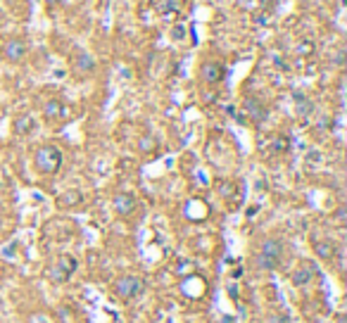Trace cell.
Masks as SVG:
<instances>
[{
    "instance_id": "6da1fadb",
    "label": "cell",
    "mask_w": 347,
    "mask_h": 323,
    "mask_svg": "<svg viewBox=\"0 0 347 323\" xmlns=\"http://www.w3.org/2000/svg\"><path fill=\"white\" fill-rule=\"evenodd\" d=\"M281 259H283V243L278 238L264 240L259 247V254H257V266L264 268V271H274V268H278Z\"/></svg>"
},
{
    "instance_id": "7a4b0ae2",
    "label": "cell",
    "mask_w": 347,
    "mask_h": 323,
    "mask_svg": "<svg viewBox=\"0 0 347 323\" xmlns=\"http://www.w3.org/2000/svg\"><path fill=\"white\" fill-rule=\"evenodd\" d=\"M33 164L38 169L40 173H46V176H53V173L60 171V166H62V152L57 150L55 145H43L36 150L33 155Z\"/></svg>"
},
{
    "instance_id": "3957f363",
    "label": "cell",
    "mask_w": 347,
    "mask_h": 323,
    "mask_svg": "<svg viewBox=\"0 0 347 323\" xmlns=\"http://www.w3.org/2000/svg\"><path fill=\"white\" fill-rule=\"evenodd\" d=\"M145 290V281L141 276H134V273H126V276H119L112 285V292L117 295L121 302H131L134 297H138L141 292Z\"/></svg>"
},
{
    "instance_id": "277c9868",
    "label": "cell",
    "mask_w": 347,
    "mask_h": 323,
    "mask_svg": "<svg viewBox=\"0 0 347 323\" xmlns=\"http://www.w3.org/2000/svg\"><path fill=\"white\" fill-rule=\"evenodd\" d=\"M79 266V261L74 259L71 254H62V257H57L53 261V266L48 268V278L53 281V283H67L71 276H74V271Z\"/></svg>"
},
{
    "instance_id": "5b68a950",
    "label": "cell",
    "mask_w": 347,
    "mask_h": 323,
    "mask_svg": "<svg viewBox=\"0 0 347 323\" xmlns=\"http://www.w3.org/2000/svg\"><path fill=\"white\" fill-rule=\"evenodd\" d=\"M3 55H5L8 62H22L24 57H26V43H24L22 38L8 40L5 48H3Z\"/></svg>"
},
{
    "instance_id": "8992f818",
    "label": "cell",
    "mask_w": 347,
    "mask_h": 323,
    "mask_svg": "<svg viewBox=\"0 0 347 323\" xmlns=\"http://www.w3.org/2000/svg\"><path fill=\"white\" fill-rule=\"evenodd\" d=\"M112 205H114V212L119 214V216H128V214L136 212V197L131 195V193H117L114 195V200H112Z\"/></svg>"
},
{
    "instance_id": "52a82bcc",
    "label": "cell",
    "mask_w": 347,
    "mask_h": 323,
    "mask_svg": "<svg viewBox=\"0 0 347 323\" xmlns=\"http://www.w3.org/2000/svg\"><path fill=\"white\" fill-rule=\"evenodd\" d=\"M200 79L205 81V83H219L224 79V67L219 62H214V60H207L200 67Z\"/></svg>"
},
{
    "instance_id": "ba28073f",
    "label": "cell",
    "mask_w": 347,
    "mask_h": 323,
    "mask_svg": "<svg viewBox=\"0 0 347 323\" xmlns=\"http://www.w3.org/2000/svg\"><path fill=\"white\" fill-rule=\"evenodd\" d=\"M316 276H319V271H316V266L314 264H309V261H302L300 266L290 273V278H292V283L295 285H307L309 281L316 278Z\"/></svg>"
},
{
    "instance_id": "9c48e42d",
    "label": "cell",
    "mask_w": 347,
    "mask_h": 323,
    "mask_svg": "<svg viewBox=\"0 0 347 323\" xmlns=\"http://www.w3.org/2000/svg\"><path fill=\"white\" fill-rule=\"evenodd\" d=\"M245 112H247V117L252 119V121H257V124H262L264 119H267V107L259 103V98H245Z\"/></svg>"
},
{
    "instance_id": "30bf717a",
    "label": "cell",
    "mask_w": 347,
    "mask_h": 323,
    "mask_svg": "<svg viewBox=\"0 0 347 323\" xmlns=\"http://www.w3.org/2000/svg\"><path fill=\"white\" fill-rule=\"evenodd\" d=\"M83 202V195H81L79 190H67L62 195L57 197V205L64 207V209H69V207H79Z\"/></svg>"
},
{
    "instance_id": "8fae6325",
    "label": "cell",
    "mask_w": 347,
    "mask_h": 323,
    "mask_svg": "<svg viewBox=\"0 0 347 323\" xmlns=\"http://www.w3.org/2000/svg\"><path fill=\"white\" fill-rule=\"evenodd\" d=\"M314 250L324 261H331L333 257H335V245H333L331 240H319V243L314 245Z\"/></svg>"
},
{
    "instance_id": "7c38bea8",
    "label": "cell",
    "mask_w": 347,
    "mask_h": 323,
    "mask_svg": "<svg viewBox=\"0 0 347 323\" xmlns=\"http://www.w3.org/2000/svg\"><path fill=\"white\" fill-rule=\"evenodd\" d=\"M43 114H46V119H60L64 114V105L60 100H48L46 107H43Z\"/></svg>"
},
{
    "instance_id": "4fadbf2b",
    "label": "cell",
    "mask_w": 347,
    "mask_h": 323,
    "mask_svg": "<svg viewBox=\"0 0 347 323\" xmlns=\"http://www.w3.org/2000/svg\"><path fill=\"white\" fill-rule=\"evenodd\" d=\"M31 126H33L31 117H19V119H17V124H15L17 133H29V131H31Z\"/></svg>"
},
{
    "instance_id": "5bb4252c",
    "label": "cell",
    "mask_w": 347,
    "mask_h": 323,
    "mask_svg": "<svg viewBox=\"0 0 347 323\" xmlns=\"http://www.w3.org/2000/svg\"><path fill=\"white\" fill-rule=\"evenodd\" d=\"M93 67H95V62L88 55H79V57H76V69H79V71H93Z\"/></svg>"
},
{
    "instance_id": "9a60e30c",
    "label": "cell",
    "mask_w": 347,
    "mask_h": 323,
    "mask_svg": "<svg viewBox=\"0 0 347 323\" xmlns=\"http://www.w3.org/2000/svg\"><path fill=\"white\" fill-rule=\"evenodd\" d=\"M264 323H290V316L274 311V314H269V316H267V321H264Z\"/></svg>"
},
{
    "instance_id": "2e32d148",
    "label": "cell",
    "mask_w": 347,
    "mask_h": 323,
    "mask_svg": "<svg viewBox=\"0 0 347 323\" xmlns=\"http://www.w3.org/2000/svg\"><path fill=\"white\" fill-rule=\"evenodd\" d=\"M138 148H141V150H152V148H155V141H152V138H143V141L138 143Z\"/></svg>"
},
{
    "instance_id": "e0dca14e",
    "label": "cell",
    "mask_w": 347,
    "mask_h": 323,
    "mask_svg": "<svg viewBox=\"0 0 347 323\" xmlns=\"http://www.w3.org/2000/svg\"><path fill=\"white\" fill-rule=\"evenodd\" d=\"M48 3H57V0H48Z\"/></svg>"
},
{
    "instance_id": "ac0fdd59",
    "label": "cell",
    "mask_w": 347,
    "mask_h": 323,
    "mask_svg": "<svg viewBox=\"0 0 347 323\" xmlns=\"http://www.w3.org/2000/svg\"><path fill=\"white\" fill-rule=\"evenodd\" d=\"M5 3H15V0H5Z\"/></svg>"
}]
</instances>
